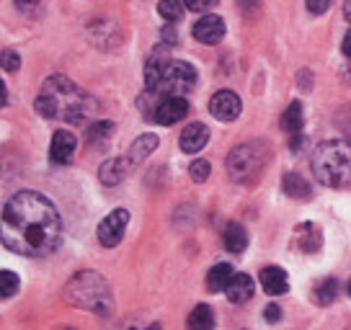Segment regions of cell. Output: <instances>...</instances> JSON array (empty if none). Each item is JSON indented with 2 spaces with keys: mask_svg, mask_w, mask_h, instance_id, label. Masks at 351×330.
Instances as JSON below:
<instances>
[{
  "mask_svg": "<svg viewBox=\"0 0 351 330\" xmlns=\"http://www.w3.org/2000/svg\"><path fill=\"white\" fill-rule=\"evenodd\" d=\"M62 240L60 212L36 191H19L3 210V245L26 258H42L57 251Z\"/></svg>",
  "mask_w": 351,
  "mask_h": 330,
  "instance_id": "6da1fadb",
  "label": "cell"
},
{
  "mask_svg": "<svg viewBox=\"0 0 351 330\" xmlns=\"http://www.w3.org/2000/svg\"><path fill=\"white\" fill-rule=\"evenodd\" d=\"M34 109L42 114L44 119L65 121L75 124L90 116L93 99L77 83H73L65 75H49L39 88V96L34 101Z\"/></svg>",
  "mask_w": 351,
  "mask_h": 330,
  "instance_id": "7a4b0ae2",
  "label": "cell"
},
{
  "mask_svg": "<svg viewBox=\"0 0 351 330\" xmlns=\"http://www.w3.org/2000/svg\"><path fill=\"white\" fill-rule=\"evenodd\" d=\"M145 83H147V88L160 90L163 96H186L194 90L197 70L189 62L171 60L168 49L160 47L150 55L147 65H145Z\"/></svg>",
  "mask_w": 351,
  "mask_h": 330,
  "instance_id": "3957f363",
  "label": "cell"
},
{
  "mask_svg": "<svg viewBox=\"0 0 351 330\" xmlns=\"http://www.w3.org/2000/svg\"><path fill=\"white\" fill-rule=\"evenodd\" d=\"M313 173L323 186H351V142L349 140H326L313 150Z\"/></svg>",
  "mask_w": 351,
  "mask_h": 330,
  "instance_id": "277c9868",
  "label": "cell"
},
{
  "mask_svg": "<svg viewBox=\"0 0 351 330\" xmlns=\"http://www.w3.org/2000/svg\"><path fill=\"white\" fill-rule=\"evenodd\" d=\"M65 299L70 305H75V307L88 309V312L106 315L111 309L109 284L96 271H80L77 276H73L65 286Z\"/></svg>",
  "mask_w": 351,
  "mask_h": 330,
  "instance_id": "5b68a950",
  "label": "cell"
},
{
  "mask_svg": "<svg viewBox=\"0 0 351 330\" xmlns=\"http://www.w3.org/2000/svg\"><path fill=\"white\" fill-rule=\"evenodd\" d=\"M266 147L263 142H245L241 147H235L228 155V176L235 183H251L261 176L263 163H266Z\"/></svg>",
  "mask_w": 351,
  "mask_h": 330,
  "instance_id": "8992f818",
  "label": "cell"
},
{
  "mask_svg": "<svg viewBox=\"0 0 351 330\" xmlns=\"http://www.w3.org/2000/svg\"><path fill=\"white\" fill-rule=\"evenodd\" d=\"M127 225H130V212L127 210L109 212L99 225V242L104 248H117L127 232Z\"/></svg>",
  "mask_w": 351,
  "mask_h": 330,
  "instance_id": "52a82bcc",
  "label": "cell"
},
{
  "mask_svg": "<svg viewBox=\"0 0 351 330\" xmlns=\"http://www.w3.org/2000/svg\"><path fill=\"white\" fill-rule=\"evenodd\" d=\"M186 114H189L186 96H163L160 103H158V109H155L153 119L158 121V124H163V127H173V124H178Z\"/></svg>",
  "mask_w": 351,
  "mask_h": 330,
  "instance_id": "ba28073f",
  "label": "cell"
},
{
  "mask_svg": "<svg viewBox=\"0 0 351 330\" xmlns=\"http://www.w3.org/2000/svg\"><path fill=\"white\" fill-rule=\"evenodd\" d=\"M241 109H243L241 99L232 90H219L209 101V114L219 121H235L241 116Z\"/></svg>",
  "mask_w": 351,
  "mask_h": 330,
  "instance_id": "9c48e42d",
  "label": "cell"
},
{
  "mask_svg": "<svg viewBox=\"0 0 351 330\" xmlns=\"http://www.w3.org/2000/svg\"><path fill=\"white\" fill-rule=\"evenodd\" d=\"M75 134L67 132V129H57L52 134V144H49V160L55 165H67L73 160V155H75Z\"/></svg>",
  "mask_w": 351,
  "mask_h": 330,
  "instance_id": "30bf717a",
  "label": "cell"
},
{
  "mask_svg": "<svg viewBox=\"0 0 351 330\" xmlns=\"http://www.w3.org/2000/svg\"><path fill=\"white\" fill-rule=\"evenodd\" d=\"M225 36V21L219 16H202L197 23H194V39L202 42V45H219V39Z\"/></svg>",
  "mask_w": 351,
  "mask_h": 330,
  "instance_id": "8fae6325",
  "label": "cell"
},
{
  "mask_svg": "<svg viewBox=\"0 0 351 330\" xmlns=\"http://www.w3.org/2000/svg\"><path fill=\"white\" fill-rule=\"evenodd\" d=\"M323 245V232L315 222H302L295 230V248L302 253H318Z\"/></svg>",
  "mask_w": 351,
  "mask_h": 330,
  "instance_id": "7c38bea8",
  "label": "cell"
},
{
  "mask_svg": "<svg viewBox=\"0 0 351 330\" xmlns=\"http://www.w3.org/2000/svg\"><path fill=\"white\" fill-rule=\"evenodd\" d=\"M209 142V127L207 124H202V121H194V124H189L186 129L181 132V150L189 155L199 153V150H204Z\"/></svg>",
  "mask_w": 351,
  "mask_h": 330,
  "instance_id": "4fadbf2b",
  "label": "cell"
},
{
  "mask_svg": "<svg viewBox=\"0 0 351 330\" xmlns=\"http://www.w3.org/2000/svg\"><path fill=\"white\" fill-rule=\"evenodd\" d=\"M132 160L124 155V157H114V160H106V163L101 165V170H99V178H101V183L104 186H119L121 181L127 178V173H130V168H132Z\"/></svg>",
  "mask_w": 351,
  "mask_h": 330,
  "instance_id": "5bb4252c",
  "label": "cell"
},
{
  "mask_svg": "<svg viewBox=\"0 0 351 330\" xmlns=\"http://www.w3.org/2000/svg\"><path fill=\"white\" fill-rule=\"evenodd\" d=\"M261 286L266 294H285L287 289H289V279H287L285 268H279V266H266L261 268Z\"/></svg>",
  "mask_w": 351,
  "mask_h": 330,
  "instance_id": "9a60e30c",
  "label": "cell"
},
{
  "mask_svg": "<svg viewBox=\"0 0 351 330\" xmlns=\"http://www.w3.org/2000/svg\"><path fill=\"white\" fill-rule=\"evenodd\" d=\"M225 294L230 302L235 305H243V302H248L253 297V279L248 274H232L230 284L225 289Z\"/></svg>",
  "mask_w": 351,
  "mask_h": 330,
  "instance_id": "2e32d148",
  "label": "cell"
},
{
  "mask_svg": "<svg viewBox=\"0 0 351 330\" xmlns=\"http://www.w3.org/2000/svg\"><path fill=\"white\" fill-rule=\"evenodd\" d=\"M158 144H160V140H158V134L147 132V134H140L134 142H132L130 153H127V157H130L132 163H143L147 155H153L155 150H158Z\"/></svg>",
  "mask_w": 351,
  "mask_h": 330,
  "instance_id": "e0dca14e",
  "label": "cell"
},
{
  "mask_svg": "<svg viewBox=\"0 0 351 330\" xmlns=\"http://www.w3.org/2000/svg\"><path fill=\"white\" fill-rule=\"evenodd\" d=\"M222 242H225V248L230 251V253H243L245 248H248V232L243 225L238 222H230L225 232H222Z\"/></svg>",
  "mask_w": 351,
  "mask_h": 330,
  "instance_id": "ac0fdd59",
  "label": "cell"
},
{
  "mask_svg": "<svg viewBox=\"0 0 351 330\" xmlns=\"http://www.w3.org/2000/svg\"><path fill=\"white\" fill-rule=\"evenodd\" d=\"M232 279V266L230 264H217L209 268L207 274V289L209 292H225Z\"/></svg>",
  "mask_w": 351,
  "mask_h": 330,
  "instance_id": "d6986e66",
  "label": "cell"
},
{
  "mask_svg": "<svg viewBox=\"0 0 351 330\" xmlns=\"http://www.w3.org/2000/svg\"><path fill=\"white\" fill-rule=\"evenodd\" d=\"M282 191L292 199H307L313 194L310 186H307V181L300 176V173H287V176L282 178Z\"/></svg>",
  "mask_w": 351,
  "mask_h": 330,
  "instance_id": "ffe728a7",
  "label": "cell"
},
{
  "mask_svg": "<svg viewBox=\"0 0 351 330\" xmlns=\"http://www.w3.org/2000/svg\"><path fill=\"white\" fill-rule=\"evenodd\" d=\"M282 129L289 134L302 132V103L300 101H292L282 114Z\"/></svg>",
  "mask_w": 351,
  "mask_h": 330,
  "instance_id": "44dd1931",
  "label": "cell"
},
{
  "mask_svg": "<svg viewBox=\"0 0 351 330\" xmlns=\"http://www.w3.org/2000/svg\"><path fill=\"white\" fill-rule=\"evenodd\" d=\"M189 328L191 330H212L215 328V315L207 305H197L189 315Z\"/></svg>",
  "mask_w": 351,
  "mask_h": 330,
  "instance_id": "7402d4cb",
  "label": "cell"
},
{
  "mask_svg": "<svg viewBox=\"0 0 351 330\" xmlns=\"http://www.w3.org/2000/svg\"><path fill=\"white\" fill-rule=\"evenodd\" d=\"M111 134H114V121H109V119L93 121V124L88 127V140L93 144H99V147L106 144V140H109Z\"/></svg>",
  "mask_w": 351,
  "mask_h": 330,
  "instance_id": "603a6c76",
  "label": "cell"
},
{
  "mask_svg": "<svg viewBox=\"0 0 351 330\" xmlns=\"http://www.w3.org/2000/svg\"><path fill=\"white\" fill-rule=\"evenodd\" d=\"M336 297H339V281H336V279L320 281V284L315 286V292H313V299H315L318 305H330Z\"/></svg>",
  "mask_w": 351,
  "mask_h": 330,
  "instance_id": "cb8c5ba5",
  "label": "cell"
},
{
  "mask_svg": "<svg viewBox=\"0 0 351 330\" xmlns=\"http://www.w3.org/2000/svg\"><path fill=\"white\" fill-rule=\"evenodd\" d=\"M184 8H186V5H181V0H160V3H158V13H160L168 23L181 21Z\"/></svg>",
  "mask_w": 351,
  "mask_h": 330,
  "instance_id": "d4e9b609",
  "label": "cell"
},
{
  "mask_svg": "<svg viewBox=\"0 0 351 330\" xmlns=\"http://www.w3.org/2000/svg\"><path fill=\"white\" fill-rule=\"evenodd\" d=\"M19 286H21V281H19V276L13 274V271H8V268H3V271H0V289H3V299L13 297V294L19 292Z\"/></svg>",
  "mask_w": 351,
  "mask_h": 330,
  "instance_id": "484cf974",
  "label": "cell"
},
{
  "mask_svg": "<svg viewBox=\"0 0 351 330\" xmlns=\"http://www.w3.org/2000/svg\"><path fill=\"white\" fill-rule=\"evenodd\" d=\"M189 176L197 183H204L209 178V160H194V163L189 165Z\"/></svg>",
  "mask_w": 351,
  "mask_h": 330,
  "instance_id": "4316f807",
  "label": "cell"
},
{
  "mask_svg": "<svg viewBox=\"0 0 351 330\" xmlns=\"http://www.w3.org/2000/svg\"><path fill=\"white\" fill-rule=\"evenodd\" d=\"M184 5L191 13H207L217 5V0H184Z\"/></svg>",
  "mask_w": 351,
  "mask_h": 330,
  "instance_id": "83f0119b",
  "label": "cell"
},
{
  "mask_svg": "<svg viewBox=\"0 0 351 330\" xmlns=\"http://www.w3.org/2000/svg\"><path fill=\"white\" fill-rule=\"evenodd\" d=\"M3 67H5V73H16V70L21 67V55L5 49V52H3Z\"/></svg>",
  "mask_w": 351,
  "mask_h": 330,
  "instance_id": "f1b7e54d",
  "label": "cell"
},
{
  "mask_svg": "<svg viewBox=\"0 0 351 330\" xmlns=\"http://www.w3.org/2000/svg\"><path fill=\"white\" fill-rule=\"evenodd\" d=\"M305 3H307V11H310V13L323 16V13L330 8V3H333V0H305Z\"/></svg>",
  "mask_w": 351,
  "mask_h": 330,
  "instance_id": "f546056e",
  "label": "cell"
},
{
  "mask_svg": "<svg viewBox=\"0 0 351 330\" xmlns=\"http://www.w3.org/2000/svg\"><path fill=\"white\" fill-rule=\"evenodd\" d=\"M238 8L251 16V13H256L258 8H261V0H238Z\"/></svg>",
  "mask_w": 351,
  "mask_h": 330,
  "instance_id": "4dcf8cb0",
  "label": "cell"
},
{
  "mask_svg": "<svg viewBox=\"0 0 351 330\" xmlns=\"http://www.w3.org/2000/svg\"><path fill=\"white\" fill-rule=\"evenodd\" d=\"M163 42H165V45H176V42H178V34L173 31V23L163 29Z\"/></svg>",
  "mask_w": 351,
  "mask_h": 330,
  "instance_id": "1f68e13d",
  "label": "cell"
},
{
  "mask_svg": "<svg viewBox=\"0 0 351 330\" xmlns=\"http://www.w3.org/2000/svg\"><path fill=\"white\" fill-rule=\"evenodd\" d=\"M13 3H16L19 11H34L39 5V0H13Z\"/></svg>",
  "mask_w": 351,
  "mask_h": 330,
  "instance_id": "d6a6232c",
  "label": "cell"
},
{
  "mask_svg": "<svg viewBox=\"0 0 351 330\" xmlns=\"http://www.w3.org/2000/svg\"><path fill=\"white\" fill-rule=\"evenodd\" d=\"M263 315H266V320H269V322H276V320L282 318V309L276 307V305H269V307H266V312H263Z\"/></svg>",
  "mask_w": 351,
  "mask_h": 330,
  "instance_id": "836d02e7",
  "label": "cell"
},
{
  "mask_svg": "<svg viewBox=\"0 0 351 330\" xmlns=\"http://www.w3.org/2000/svg\"><path fill=\"white\" fill-rule=\"evenodd\" d=\"M341 52H343V55L351 60V31L343 36V42H341Z\"/></svg>",
  "mask_w": 351,
  "mask_h": 330,
  "instance_id": "e575fe53",
  "label": "cell"
},
{
  "mask_svg": "<svg viewBox=\"0 0 351 330\" xmlns=\"http://www.w3.org/2000/svg\"><path fill=\"white\" fill-rule=\"evenodd\" d=\"M343 18L351 23V0H343Z\"/></svg>",
  "mask_w": 351,
  "mask_h": 330,
  "instance_id": "d590c367",
  "label": "cell"
},
{
  "mask_svg": "<svg viewBox=\"0 0 351 330\" xmlns=\"http://www.w3.org/2000/svg\"><path fill=\"white\" fill-rule=\"evenodd\" d=\"M349 294H351V281H349Z\"/></svg>",
  "mask_w": 351,
  "mask_h": 330,
  "instance_id": "8d00e7d4",
  "label": "cell"
}]
</instances>
